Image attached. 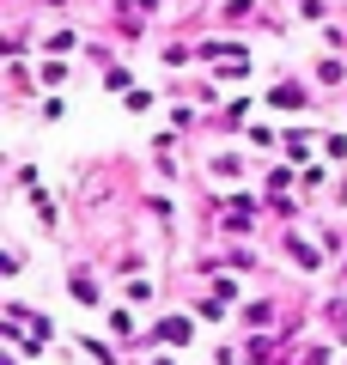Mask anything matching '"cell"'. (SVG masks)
<instances>
[{"label": "cell", "mask_w": 347, "mask_h": 365, "mask_svg": "<svg viewBox=\"0 0 347 365\" xmlns=\"http://www.w3.org/2000/svg\"><path fill=\"white\" fill-rule=\"evenodd\" d=\"M159 335H165V341H189V323H183V317H171V323H159Z\"/></svg>", "instance_id": "cell-1"}]
</instances>
